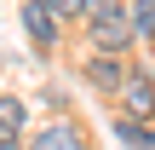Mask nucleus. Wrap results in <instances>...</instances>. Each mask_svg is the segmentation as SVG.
<instances>
[{
	"label": "nucleus",
	"mask_w": 155,
	"mask_h": 150,
	"mask_svg": "<svg viewBox=\"0 0 155 150\" xmlns=\"http://www.w3.org/2000/svg\"><path fill=\"white\" fill-rule=\"evenodd\" d=\"M23 127H29V104L17 92H0V145H17Z\"/></svg>",
	"instance_id": "39448f33"
},
{
	"label": "nucleus",
	"mask_w": 155,
	"mask_h": 150,
	"mask_svg": "<svg viewBox=\"0 0 155 150\" xmlns=\"http://www.w3.org/2000/svg\"><path fill=\"white\" fill-rule=\"evenodd\" d=\"M104 6H115V0H86V17H98Z\"/></svg>",
	"instance_id": "9d476101"
},
{
	"label": "nucleus",
	"mask_w": 155,
	"mask_h": 150,
	"mask_svg": "<svg viewBox=\"0 0 155 150\" xmlns=\"http://www.w3.org/2000/svg\"><path fill=\"white\" fill-rule=\"evenodd\" d=\"M86 81H92L98 92H121V87H127V64H121V52H92V58H86Z\"/></svg>",
	"instance_id": "20e7f679"
},
{
	"label": "nucleus",
	"mask_w": 155,
	"mask_h": 150,
	"mask_svg": "<svg viewBox=\"0 0 155 150\" xmlns=\"http://www.w3.org/2000/svg\"><path fill=\"white\" fill-rule=\"evenodd\" d=\"M29 145H35V150H86L75 121H52V127H46V133H35Z\"/></svg>",
	"instance_id": "423d86ee"
},
{
	"label": "nucleus",
	"mask_w": 155,
	"mask_h": 150,
	"mask_svg": "<svg viewBox=\"0 0 155 150\" xmlns=\"http://www.w3.org/2000/svg\"><path fill=\"white\" fill-rule=\"evenodd\" d=\"M23 29H29V40L40 52H52L58 35H63V17L52 12V0H23Z\"/></svg>",
	"instance_id": "f03ea898"
},
{
	"label": "nucleus",
	"mask_w": 155,
	"mask_h": 150,
	"mask_svg": "<svg viewBox=\"0 0 155 150\" xmlns=\"http://www.w3.org/2000/svg\"><path fill=\"white\" fill-rule=\"evenodd\" d=\"M132 29L144 40H155V0H132Z\"/></svg>",
	"instance_id": "6e6552de"
},
{
	"label": "nucleus",
	"mask_w": 155,
	"mask_h": 150,
	"mask_svg": "<svg viewBox=\"0 0 155 150\" xmlns=\"http://www.w3.org/2000/svg\"><path fill=\"white\" fill-rule=\"evenodd\" d=\"M58 17H86V0H52Z\"/></svg>",
	"instance_id": "1a4fd4ad"
},
{
	"label": "nucleus",
	"mask_w": 155,
	"mask_h": 150,
	"mask_svg": "<svg viewBox=\"0 0 155 150\" xmlns=\"http://www.w3.org/2000/svg\"><path fill=\"white\" fill-rule=\"evenodd\" d=\"M0 150H35V145H23V139H17V145H0Z\"/></svg>",
	"instance_id": "9b49d317"
},
{
	"label": "nucleus",
	"mask_w": 155,
	"mask_h": 150,
	"mask_svg": "<svg viewBox=\"0 0 155 150\" xmlns=\"http://www.w3.org/2000/svg\"><path fill=\"white\" fill-rule=\"evenodd\" d=\"M121 116L155 121V81L150 75H127V87H121Z\"/></svg>",
	"instance_id": "7ed1b4c3"
},
{
	"label": "nucleus",
	"mask_w": 155,
	"mask_h": 150,
	"mask_svg": "<svg viewBox=\"0 0 155 150\" xmlns=\"http://www.w3.org/2000/svg\"><path fill=\"white\" fill-rule=\"evenodd\" d=\"M115 139H121V150H155V127L132 121V116H115Z\"/></svg>",
	"instance_id": "0eeeda50"
},
{
	"label": "nucleus",
	"mask_w": 155,
	"mask_h": 150,
	"mask_svg": "<svg viewBox=\"0 0 155 150\" xmlns=\"http://www.w3.org/2000/svg\"><path fill=\"white\" fill-rule=\"evenodd\" d=\"M86 29H92V46H98V52H127L132 35H138V29H132V12H127L121 0L104 6L98 17H86Z\"/></svg>",
	"instance_id": "f257e3e1"
}]
</instances>
